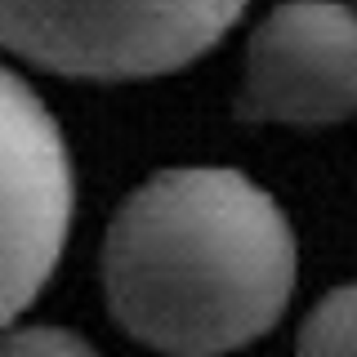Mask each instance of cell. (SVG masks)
Masks as SVG:
<instances>
[{
	"mask_svg": "<svg viewBox=\"0 0 357 357\" xmlns=\"http://www.w3.org/2000/svg\"><path fill=\"white\" fill-rule=\"evenodd\" d=\"M295 357H353V286H335L308 312Z\"/></svg>",
	"mask_w": 357,
	"mask_h": 357,
	"instance_id": "obj_5",
	"label": "cell"
},
{
	"mask_svg": "<svg viewBox=\"0 0 357 357\" xmlns=\"http://www.w3.org/2000/svg\"><path fill=\"white\" fill-rule=\"evenodd\" d=\"M0 357H98L76 331L63 326H14L0 331Z\"/></svg>",
	"mask_w": 357,
	"mask_h": 357,
	"instance_id": "obj_6",
	"label": "cell"
},
{
	"mask_svg": "<svg viewBox=\"0 0 357 357\" xmlns=\"http://www.w3.org/2000/svg\"><path fill=\"white\" fill-rule=\"evenodd\" d=\"M299 250L277 197L241 170H161L103 237V295L121 331L170 357L245 349L282 321Z\"/></svg>",
	"mask_w": 357,
	"mask_h": 357,
	"instance_id": "obj_1",
	"label": "cell"
},
{
	"mask_svg": "<svg viewBox=\"0 0 357 357\" xmlns=\"http://www.w3.org/2000/svg\"><path fill=\"white\" fill-rule=\"evenodd\" d=\"M76 215V174L50 107L0 67V331L45 290Z\"/></svg>",
	"mask_w": 357,
	"mask_h": 357,
	"instance_id": "obj_3",
	"label": "cell"
},
{
	"mask_svg": "<svg viewBox=\"0 0 357 357\" xmlns=\"http://www.w3.org/2000/svg\"><path fill=\"white\" fill-rule=\"evenodd\" d=\"M245 0H0V45L81 81L178 72L241 18Z\"/></svg>",
	"mask_w": 357,
	"mask_h": 357,
	"instance_id": "obj_2",
	"label": "cell"
},
{
	"mask_svg": "<svg viewBox=\"0 0 357 357\" xmlns=\"http://www.w3.org/2000/svg\"><path fill=\"white\" fill-rule=\"evenodd\" d=\"M357 103V22L344 0H286L245 50L241 116L335 126Z\"/></svg>",
	"mask_w": 357,
	"mask_h": 357,
	"instance_id": "obj_4",
	"label": "cell"
}]
</instances>
